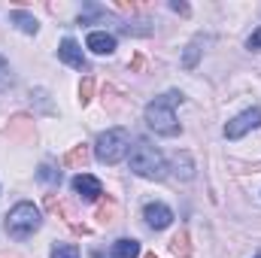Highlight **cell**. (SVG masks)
<instances>
[{
	"mask_svg": "<svg viewBox=\"0 0 261 258\" xmlns=\"http://www.w3.org/2000/svg\"><path fill=\"white\" fill-rule=\"evenodd\" d=\"M170 249H173V255L179 258H189L192 255V243H189V231H179L173 240H170Z\"/></svg>",
	"mask_w": 261,
	"mask_h": 258,
	"instance_id": "cell-13",
	"label": "cell"
},
{
	"mask_svg": "<svg viewBox=\"0 0 261 258\" xmlns=\"http://www.w3.org/2000/svg\"><path fill=\"white\" fill-rule=\"evenodd\" d=\"M85 46H88L94 55H113V52H116V37L107 34V31H91L88 40H85Z\"/></svg>",
	"mask_w": 261,
	"mask_h": 258,
	"instance_id": "cell-8",
	"label": "cell"
},
{
	"mask_svg": "<svg viewBox=\"0 0 261 258\" xmlns=\"http://www.w3.org/2000/svg\"><path fill=\"white\" fill-rule=\"evenodd\" d=\"M9 21H12V24H18L24 34H37V28H40V24H37V18H34L31 12H24V9H12V12H9Z\"/></svg>",
	"mask_w": 261,
	"mask_h": 258,
	"instance_id": "cell-10",
	"label": "cell"
},
{
	"mask_svg": "<svg viewBox=\"0 0 261 258\" xmlns=\"http://www.w3.org/2000/svg\"><path fill=\"white\" fill-rule=\"evenodd\" d=\"M113 258H137L140 255V243L137 240H128V237H122V240H116L113 243Z\"/></svg>",
	"mask_w": 261,
	"mask_h": 258,
	"instance_id": "cell-11",
	"label": "cell"
},
{
	"mask_svg": "<svg viewBox=\"0 0 261 258\" xmlns=\"http://www.w3.org/2000/svg\"><path fill=\"white\" fill-rule=\"evenodd\" d=\"M255 258H261V255H255Z\"/></svg>",
	"mask_w": 261,
	"mask_h": 258,
	"instance_id": "cell-23",
	"label": "cell"
},
{
	"mask_svg": "<svg viewBox=\"0 0 261 258\" xmlns=\"http://www.w3.org/2000/svg\"><path fill=\"white\" fill-rule=\"evenodd\" d=\"M246 49H252V52H258V49H261V28L249 37V40H246Z\"/></svg>",
	"mask_w": 261,
	"mask_h": 258,
	"instance_id": "cell-21",
	"label": "cell"
},
{
	"mask_svg": "<svg viewBox=\"0 0 261 258\" xmlns=\"http://www.w3.org/2000/svg\"><path fill=\"white\" fill-rule=\"evenodd\" d=\"M52 258H79V249H76L73 243H67V246H55V249H52Z\"/></svg>",
	"mask_w": 261,
	"mask_h": 258,
	"instance_id": "cell-20",
	"label": "cell"
},
{
	"mask_svg": "<svg viewBox=\"0 0 261 258\" xmlns=\"http://www.w3.org/2000/svg\"><path fill=\"white\" fill-rule=\"evenodd\" d=\"M173 167H176V173H179L182 179H192V176H195V164H192L189 152H179V155L173 158Z\"/></svg>",
	"mask_w": 261,
	"mask_h": 258,
	"instance_id": "cell-14",
	"label": "cell"
},
{
	"mask_svg": "<svg viewBox=\"0 0 261 258\" xmlns=\"http://www.w3.org/2000/svg\"><path fill=\"white\" fill-rule=\"evenodd\" d=\"M146 258H158V255H155V252H149V255H146Z\"/></svg>",
	"mask_w": 261,
	"mask_h": 258,
	"instance_id": "cell-22",
	"label": "cell"
},
{
	"mask_svg": "<svg viewBox=\"0 0 261 258\" xmlns=\"http://www.w3.org/2000/svg\"><path fill=\"white\" fill-rule=\"evenodd\" d=\"M130 170L137 173V176H143V179H164L167 176V161H164V155L152 146V143H146V140H140L137 146H130Z\"/></svg>",
	"mask_w": 261,
	"mask_h": 258,
	"instance_id": "cell-2",
	"label": "cell"
},
{
	"mask_svg": "<svg viewBox=\"0 0 261 258\" xmlns=\"http://www.w3.org/2000/svg\"><path fill=\"white\" fill-rule=\"evenodd\" d=\"M58 58H61L64 64L76 67V70H85V55H82L79 43H76V40H70V37L61 43V49H58Z\"/></svg>",
	"mask_w": 261,
	"mask_h": 258,
	"instance_id": "cell-9",
	"label": "cell"
},
{
	"mask_svg": "<svg viewBox=\"0 0 261 258\" xmlns=\"http://www.w3.org/2000/svg\"><path fill=\"white\" fill-rule=\"evenodd\" d=\"M182 100L179 91H167L164 97H155L149 107H146V125L161 134V137H176L179 134V122H176V113L173 107Z\"/></svg>",
	"mask_w": 261,
	"mask_h": 258,
	"instance_id": "cell-1",
	"label": "cell"
},
{
	"mask_svg": "<svg viewBox=\"0 0 261 258\" xmlns=\"http://www.w3.org/2000/svg\"><path fill=\"white\" fill-rule=\"evenodd\" d=\"M258 125H261V110H258V107H252V110H243L237 119H231V122L225 125V137H228V140H240L243 134L255 131Z\"/></svg>",
	"mask_w": 261,
	"mask_h": 258,
	"instance_id": "cell-5",
	"label": "cell"
},
{
	"mask_svg": "<svg viewBox=\"0 0 261 258\" xmlns=\"http://www.w3.org/2000/svg\"><path fill=\"white\" fill-rule=\"evenodd\" d=\"M197 55H200V37L189 43V49H186V55H182V67H186V70H192V67L197 64Z\"/></svg>",
	"mask_w": 261,
	"mask_h": 258,
	"instance_id": "cell-17",
	"label": "cell"
},
{
	"mask_svg": "<svg viewBox=\"0 0 261 258\" xmlns=\"http://www.w3.org/2000/svg\"><path fill=\"white\" fill-rule=\"evenodd\" d=\"M91 94H94V79L91 76H85L82 82H79V104L85 107V104H91Z\"/></svg>",
	"mask_w": 261,
	"mask_h": 258,
	"instance_id": "cell-18",
	"label": "cell"
},
{
	"mask_svg": "<svg viewBox=\"0 0 261 258\" xmlns=\"http://www.w3.org/2000/svg\"><path fill=\"white\" fill-rule=\"evenodd\" d=\"M12 85V73H9V64H6V58L0 55V91H6Z\"/></svg>",
	"mask_w": 261,
	"mask_h": 258,
	"instance_id": "cell-19",
	"label": "cell"
},
{
	"mask_svg": "<svg viewBox=\"0 0 261 258\" xmlns=\"http://www.w3.org/2000/svg\"><path fill=\"white\" fill-rule=\"evenodd\" d=\"M85 161H88V149H85V146H73L64 155L67 167H85Z\"/></svg>",
	"mask_w": 261,
	"mask_h": 258,
	"instance_id": "cell-15",
	"label": "cell"
},
{
	"mask_svg": "<svg viewBox=\"0 0 261 258\" xmlns=\"http://www.w3.org/2000/svg\"><path fill=\"white\" fill-rule=\"evenodd\" d=\"M37 179H40V183H46V186H58V183H61V170H55L52 164H40Z\"/></svg>",
	"mask_w": 261,
	"mask_h": 258,
	"instance_id": "cell-16",
	"label": "cell"
},
{
	"mask_svg": "<svg viewBox=\"0 0 261 258\" xmlns=\"http://www.w3.org/2000/svg\"><path fill=\"white\" fill-rule=\"evenodd\" d=\"M40 225H43V216H40V210H37L34 203H28V200L15 203V207L6 213V231H9V237H15V240H28Z\"/></svg>",
	"mask_w": 261,
	"mask_h": 258,
	"instance_id": "cell-3",
	"label": "cell"
},
{
	"mask_svg": "<svg viewBox=\"0 0 261 258\" xmlns=\"http://www.w3.org/2000/svg\"><path fill=\"white\" fill-rule=\"evenodd\" d=\"M94 216H97L100 225H110V222H116V216H119V203H116L113 197H107V200L97 203V213H94Z\"/></svg>",
	"mask_w": 261,
	"mask_h": 258,
	"instance_id": "cell-12",
	"label": "cell"
},
{
	"mask_svg": "<svg viewBox=\"0 0 261 258\" xmlns=\"http://www.w3.org/2000/svg\"><path fill=\"white\" fill-rule=\"evenodd\" d=\"M143 219H146V225H149V228L164 231V228L173 222V210L155 200V203H146V207H143Z\"/></svg>",
	"mask_w": 261,
	"mask_h": 258,
	"instance_id": "cell-6",
	"label": "cell"
},
{
	"mask_svg": "<svg viewBox=\"0 0 261 258\" xmlns=\"http://www.w3.org/2000/svg\"><path fill=\"white\" fill-rule=\"evenodd\" d=\"M128 152H130V134L125 128L103 131V134L97 137V143H94V155H97V161H103V164H119Z\"/></svg>",
	"mask_w": 261,
	"mask_h": 258,
	"instance_id": "cell-4",
	"label": "cell"
},
{
	"mask_svg": "<svg viewBox=\"0 0 261 258\" xmlns=\"http://www.w3.org/2000/svg\"><path fill=\"white\" fill-rule=\"evenodd\" d=\"M73 192L79 194L82 200H97L103 189H100V183L94 179V176H88V173H79V176H73Z\"/></svg>",
	"mask_w": 261,
	"mask_h": 258,
	"instance_id": "cell-7",
	"label": "cell"
}]
</instances>
